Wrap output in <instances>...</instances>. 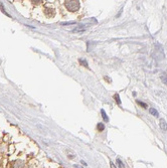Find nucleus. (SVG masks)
Listing matches in <instances>:
<instances>
[{
  "instance_id": "obj_4",
  "label": "nucleus",
  "mask_w": 167,
  "mask_h": 168,
  "mask_svg": "<svg viewBox=\"0 0 167 168\" xmlns=\"http://www.w3.org/2000/svg\"><path fill=\"white\" fill-rule=\"evenodd\" d=\"M149 113L152 116H154V117H158V116H159L158 111H157L156 109H154V108H149Z\"/></svg>"
},
{
  "instance_id": "obj_2",
  "label": "nucleus",
  "mask_w": 167,
  "mask_h": 168,
  "mask_svg": "<svg viewBox=\"0 0 167 168\" xmlns=\"http://www.w3.org/2000/svg\"><path fill=\"white\" fill-rule=\"evenodd\" d=\"M159 125H160V128H161L162 131H167V123L164 119H160Z\"/></svg>"
},
{
  "instance_id": "obj_11",
  "label": "nucleus",
  "mask_w": 167,
  "mask_h": 168,
  "mask_svg": "<svg viewBox=\"0 0 167 168\" xmlns=\"http://www.w3.org/2000/svg\"><path fill=\"white\" fill-rule=\"evenodd\" d=\"M137 104H139L140 106H142V108H144V109H147V108H148L147 104H145V103H143V102H141V101H137Z\"/></svg>"
},
{
  "instance_id": "obj_8",
  "label": "nucleus",
  "mask_w": 167,
  "mask_h": 168,
  "mask_svg": "<svg viewBox=\"0 0 167 168\" xmlns=\"http://www.w3.org/2000/svg\"><path fill=\"white\" fill-rule=\"evenodd\" d=\"M78 62H80V64H82V66H85L87 69H89V64H88V63H87V60H86V59H78Z\"/></svg>"
},
{
  "instance_id": "obj_3",
  "label": "nucleus",
  "mask_w": 167,
  "mask_h": 168,
  "mask_svg": "<svg viewBox=\"0 0 167 168\" xmlns=\"http://www.w3.org/2000/svg\"><path fill=\"white\" fill-rule=\"evenodd\" d=\"M12 168H24V163L21 161H16L13 163Z\"/></svg>"
},
{
  "instance_id": "obj_7",
  "label": "nucleus",
  "mask_w": 167,
  "mask_h": 168,
  "mask_svg": "<svg viewBox=\"0 0 167 168\" xmlns=\"http://www.w3.org/2000/svg\"><path fill=\"white\" fill-rule=\"evenodd\" d=\"M101 114H102V117H103V120L105 121V122H109V118H108V116H107L104 109L101 110Z\"/></svg>"
},
{
  "instance_id": "obj_6",
  "label": "nucleus",
  "mask_w": 167,
  "mask_h": 168,
  "mask_svg": "<svg viewBox=\"0 0 167 168\" xmlns=\"http://www.w3.org/2000/svg\"><path fill=\"white\" fill-rule=\"evenodd\" d=\"M87 29V27H84L83 25H81V26H78V27H77V28H75L73 30V32H76V33H78V32H83V31H85Z\"/></svg>"
},
{
  "instance_id": "obj_12",
  "label": "nucleus",
  "mask_w": 167,
  "mask_h": 168,
  "mask_svg": "<svg viewBox=\"0 0 167 168\" xmlns=\"http://www.w3.org/2000/svg\"><path fill=\"white\" fill-rule=\"evenodd\" d=\"M116 162H117V164H118V166H119L120 168H124V164H123V162H122L121 160H120L119 158H118L117 160H116Z\"/></svg>"
},
{
  "instance_id": "obj_14",
  "label": "nucleus",
  "mask_w": 167,
  "mask_h": 168,
  "mask_svg": "<svg viewBox=\"0 0 167 168\" xmlns=\"http://www.w3.org/2000/svg\"><path fill=\"white\" fill-rule=\"evenodd\" d=\"M75 167H76V168H83V167H81V166H78V165H75Z\"/></svg>"
},
{
  "instance_id": "obj_1",
  "label": "nucleus",
  "mask_w": 167,
  "mask_h": 168,
  "mask_svg": "<svg viewBox=\"0 0 167 168\" xmlns=\"http://www.w3.org/2000/svg\"><path fill=\"white\" fill-rule=\"evenodd\" d=\"M66 6L71 11H77L80 7V4H78V1H67Z\"/></svg>"
},
{
  "instance_id": "obj_10",
  "label": "nucleus",
  "mask_w": 167,
  "mask_h": 168,
  "mask_svg": "<svg viewBox=\"0 0 167 168\" xmlns=\"http://www.w3.org/2000/svg\"><path fill=\"white\" fill-rule=\"evenodd\" d=\"M97 127H98V130H99V131H104V129H105V125H104L103 123H99V124H98V126H97Z\"/></svg>"
},
{
  "instance_id": "obj_5",
  "label": "nucleus",
  "mask_w": 167,
  "mask_h": 168,
  "mask_svg": "<svg viewBox=\"0 0 167 168\" xmlns=\"http://www.w3.org/2000/svg\"><path fill=\"white\" fill-rule=\"evenodd\" d=\"M161 81H162V83L165 84V85L167 86V71L161 74Z\"/></svg>"
},
{
  "instance_id": "obj_9",
  "label": "nucleus",
  "mask_w": 167,
  "mask_h": 168,
  "mask_svg": "<svg viewBox=\"0 0 167 168\" xmlns=\"http://www.w3.org/2000/svg\"><path fill=\"white\" fill-rule=\"evenodd\" d=\"M114 99H115L116 102H117L118 105H121V104H122V102H121V100H120V97H119L118 94H115V95H114Z\"/></svg>"
},
{
  "instance_id": "obj_13",
  "label": "nucleus",
  "mask_w": 167,
  "mask_h": 168,
  "mask_svg": "<svg viewBox=\"0 0 167 168\" xmlns=\"http://www.w3.org/2000/svg\"><path fill=\"white\" fill-rule=\"evenodd\" d=\"M110 165H111V168H117V167L115 166V164H114L113 162H110Z\"/></svg>"
}]
</instances>
